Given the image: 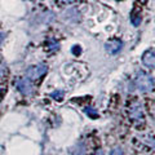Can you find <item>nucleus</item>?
Wrapping results in <instances>:
<instances>
[{
    "mask_svg": "<svg viewBox=\"0 0 155 155\" xmlns=\"http://www.w3.org/2000/svg\"><path fill=\"white\" fill-rule=\"evenodd\" d=\"M136 85L138 87L140 91H143V92H149V91H153L154 88V79L151 75L146 74V72H140L136 78Z\"/></svg>",
    "mask_w": 155,
    "mask_h": 155,
    "instance_id": "nucleus-1",
    "label": "nucleus"
},
{
    "mask_svg": "<svg viewBox=\"0 0 155 155\" xmlns=\"http://www.w3.org/2000/svg\"><path fill=\"white\" fill-rule=\"evenodd\" d=\"M128 114H129V118L132 120H134V122H143L142 106L137 100H134V101H132V102L129 104Z\"/></svg>",
    "mask_w": 155,
    "mask_h": 155,
    "instance_id": "nucleus-2",
    "label": "nucleus"
},
{
    "mask_svg": "<svg viewBox=\"0 0 155 155\" xmlns=\"http://www.w3.org/2000/svg\"><path fill=\"white\" fill-rule=\"evenodd\" d=\"M48 71V67L45 65H38V66H31L30 69L26 71L27 79L30 80H36L39 78H41L43 75Z\"/></svg>",
    "mask_w": 155,
    "mask_h": 155,
    "instance_id": "nucleus-3",
    "label": "nucleus"
},
{
    "mask_svg": "<svg viewBox=\"0 0 155 155\" xmlns=\"http://www.w3.org/2000/svg\"><path fill=\"white\" fill-rule=\"evenodd\" d=\"M16 87L18 88V91L25 96H30L34 92V85L31 83V80L27 79V78H21V79H18L16 81Z\"/></svg>",
    "mask_w": 155,
    "mask_h": 155,
    "instance_id": "nucleus-4",
    "label": "nucleus"
},
{
    "mask_svg": "<svg viewBox=\"0 0 155 155\" xmlns=\"http://www.w3.org/2000/svg\"><path fill=\"white\" fill-rule=\"evenodd\" d=\"M122 45L123 44L120 40H118V39H111V40H109L105 44V49L109 53H111V54H116V53L120 52V49H122Z\"/></svg>",
    "mask_w": 155,
    "mask_h": 155,
    "instance_id": "nucleus-5",
    "label": "nucleus"
},
{
    "mask_svg": "<svg viewBox=\"0 0 155 155\" xmlns=\"http://www.w3.org/2000/svg\"><path fill=\"white\" fill-rule=\"evenodd\" d=\"M142 64L146 66L153 69L154 64H155V54H154V49H147L146 52L142 54Z\"/></svg>",
    "mask_w": 155,
    "mask_h": 155,
    "instance_id": "nucleus-6",
    "label": "nucleus"
},
{
    "mask_svg": "<svg viewBox=\"0 0 155 155\" xmlns=\"http://www.w3.org/2000/svg\"><path fill=\"white\" fill-rule=\"evenodd\" d=\"M130 22H132L133 26H138L141 23V14H140V12L136 11V9L130 14Z\"/></svg>",
    "mask_w": 155,
    "mask_h": 155,
    "instance_id": "nucleus-7",
    "label": "nucleus"
},
{
    "mask_svg": "<svg viewBox=\"0 0 155 155\" xmlns=\"http://www.w3.org/2000/svg\"><path fill=\"white\" fill-rule=\"evenodd\" d=\"M64 96H65V92L62 89H57V91H54V92H52V93H51L52 98L58 100V101H61L62 98H64Z\"/></svg>",
    "mask_w": 155,
    "mask_h": 155,
    "instance_id": "nucleus-8",
    "label": "nucleus"
},
{
    "mask_svg": "<svg viewBox=\"0 0 155 155\" xmlns=\"http://www.w3.org/2000/svg\"><path fill=\"white\" fill-rule=\"evenodd\" d=\"M72 155H85V147L83 145H78V147L72 151Z\"/></svg>",
    "mask_w": 155,
    "mask_h": 155,
    "instance_id": "nucleus-9",
    "label": "nucleus"
},
{
    "mask_svg": "<svg viewBox=\"0 0 155 155\" xmlns=\"http://www.w3.org/2000/svg\"><path fill=\"white\" fill-rule=\"evenodd\" d=\"M85 114L89 115L92 119H96L97 116H98V113H97V111H96L93 107H87V109H85Z\"/></svg>",
    "mask_w": 155,
    "mask_h": 155,
    "instance_id": "nucleus-10",
    "label": "nucleus"
},
{
    "mask_svg": "<svg viewBox=\"0 0 155 155\" xmlns=\"http://www.w3.org/2000/svg\"><path fill=\"white\" fill-rule=\"evenodd\" d=\"M110 155H124V154H123V150L120 147H115V149L111 150Z\"/></svg>",
    "mask_w": 155,
    "mask_h": 155,
    "instance_id": "nucleus-11",
    "label": "nucleus"
},
{
    "mask_svg": "<svg viewBox=\"0 0 155 155\" xmlns=\"http://www.w3.org/2000/svg\"><path fill=\"white\" fill-rule=\"evenodd\" d=\"M48 44H49V49H58V43H56L54 40H49L48 41Z\"/></svg>",
    "mask_w": 155,
    "mask_h": 155,
    "instance_id": "nucleus-12",
    "label": "nucleus"
},
{
    "mask_svg": "<svg viewBox=\"0 0 155 155\" xmlns=\"http://www.w3.org/2000/svg\"><path fill=\"white\" fill-rule=\"evenodd\" d=\"M80 52H81V49L79 48V45H75L72 48V53H74V54H80Z\"/></svg>",
    "mask_w": 155,
    "mask_h": 155,
    "instance_id": "nucleus-13",
    "label": "nucleus"
},
{
    "mask_svg": "<svg viewBox=\"0 0 155 155\" xmlns=\"http://www.w3.org/2000/svg\"><path fill=\"white\" fill-rule=\"evenodd\" d=\"M61 3H64V4H69V3H71V2H74V0H60Z\"/></svg>",
    "mask_w": 155,
    "mask_h": 155,
    "instance_id": "nucleus-14",
    "label": "nucleus"
},
{
    "mask_svg": "<svg viewBox=\"0 0 155 155\" xmlns=\"http://www.w3.org/2000/svg\"><path fill=\"white\" fill-rule=\"evenodd\" d=\"M96 155H104V151L102 150H98V151H97V154Z\"/></svg>",
    "mask_w": 155,
    "mask_h": 155,
    "instance_id": "nucleus-15",
    "label": "nucleus"
},
{
    "mask_svg": "<svg viewBox=\"0 0 155 155\" xmlns=\"http://www.w3.org/2000/svg\"><path fill=\"white\" fill-rule=\"evenodd\" d=\"M3 39H4V34H2V32H0V43L3 41Z\"/></svg>",
    "mask_w": 155,
    "mask_h": 155,
    "instance_id": "nucleus-16",
    "label": "nucleus"
}]
</instances>
